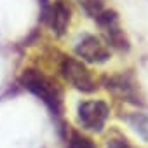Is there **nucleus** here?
<instances>
[{
	"instance_id": "nucleus-2",
	"label": "nucleus",
	"mask_w": 148,
	"mask_h": 148,
	"mask_svg": "<svg viewBox=\"0 0 148 148\" xmlns=\"http://www.w3.org/2000/svg\"><path fill=\"white\" fill-rule=\"evenodd\" d=\"M58 70H59V75L63 77V80L68 86H71L73 89L86 92V94H91L98 89V82L92 77L91 70L84 64V61L77 58L61 56L58 63Z\"/></svg>"
},
{
	"instance_id": "nucleus-7",
	"label": "nucleus",
	"mask_w": 148,
	"mask_h": 148,
	"mask_svg": "<svg viewBox=\"0 0 148 148\" xmlns=\"http://www.w3.org/2000/svg\"><path fill=\"white\" fill-rule=\"evenodd\" d=\"M44 19L56 37L64 35L71 21V9L66 0H54L52 4H49L44 9Z\"/></svg>"
},
{
	"instance_id": "nucleus-10",
	"label": "nucleus",
	"mask_w": 148,
	"mask_h": 148,
	"mask_svg": "<svg viewBox=\"0 0 148 148\" xmlns=\"http://www.w3.org/2000/svg\"><path fill=\"white\" fill-rule=\"evenodd\" d=\"M77 4L91 19H96L105 11V0H77Z\"/></svg>"
},
{
	"instance_id": "nucleus-6",
	"label": "nucleus",
	"mask_w": 148,
	"mask_h": 148,
	"mask_svg": "<svg viewBox=\"0 0 148 148\" xmlns=\"http://www.w3.org/2000/svg\"><path fill=\"white\" fill-rule=\"evenodd\" d=\"M75 54L86 63L103 64L112 58V49L103 38L96 35H84L75 45Z\"/></svg>"
},
{
	"instance_id": "nucleus-1",
	"label": "nucleus",
	"mask_w": 148,
	"mask_h": 148,
	"mask_svg": "<svg viewBox=\"0 0 148 148\" xmlns=\"http://www.w3.org/2000/svg\"><path fill=\"white\" fill-rule=\"evenodd\" d=\"M19 84L26 91H30L33 96H37L54 117L61 119L64 112L63 89L54 79H51L49 75H45L44 71L37 68H25L23 73L19 75Z\"/></svg>"
},
{
	"instance_id": "nucleus-4",
	"label": "nucleus",
	"mask_w": 148,
	"mask_h": 148,
	"mask_svg": "<svg viewBox=\"0 0 148 148\" xmlns=\"http://www.w3.org/2000/svg\"><path fill=\"white\" fill-rule=\"evenodd\" d=\"M94 21L99 26V30L103 33V40L110 45V49H115L119 52H129L131 42H129V37L124 32L119 14L115 11L105 9Z\"/></svg>"
},
{
	"instance_id": "nucleus-8",
	"label": "nucleus",
	"mask_w": 148,
	"mask_h": 148,
	"mask_svg": "<svg viewBox=\"0 0 148 148\" xmlns=\"http://www.w3.org/2000/svg\"><path fill=\"white\" fill-rule=\"evenodd\" d=\"M63 139L66 143V148H98L89 136L79 132L71 125H63Z\"/></svg>"
},
{
	"instance_id": "nucleus-11",
	"label": "nucleus",
	"mask_w": 148,
	"mask_h": 148,
	"mask_svg": "<svg viewBox=\"0 0 148 148\" xmlns=\"http://www.w3.org/2000/svg\"><path fill=\"white\" fill-rule=\"evenodd\" d=\"M106 148H134V146L129 143V139L125 136L115 134V136L106 139Z\"/></svg>"
},
{
	"instance_id": "nucleus-3",
	"label": "nucleus",
	"mask_w": 148,
	"mask_h": 148,
	"mask_svg": "<svg viewBox=\"0 0 148 148\" xmlns=\"http://www.w3.org/2000/svg\"><path fill=\"white\" fill-rule=\"evenodd\" d=\"M103 86L106 87V91L117 98L119 101L134 105V106H145V96L141 92V87L138 84V80L134 79L132 73H115L105 79Z\"/></svg>"
},
{
	"instance_id": "nucleus-9",
	"label": "nucleus",
	"mask_w": 148,
	"mask_h": 148,
	"mask_svg": "<svg viewBox=\"0 0 148 148\" xmlns=\"http://www.w3.org/2000/svg\"><path fill=\"white\" fill-rule=\"evenodd\" d=\"M122 119L139 134L143 141H148V115L143 112H131L122 115Z\"/></svg>"
},
{
	"instance_id": "nucleus-5",
	"label": "nucleus",
	"mask_w": 148,
	"mask_h": 148,
	"mask_svg": "<svg viewBox=\"0 0 148 148\" xmlns=\"http://www.w3.org/2000/svg\"><path fill=\"white\" fill-rule=\"evenodd\" d=\"M110 117V106L103 99H86L77 105V120L89 132H103Z\"/></svg>"
}]
</instances>
